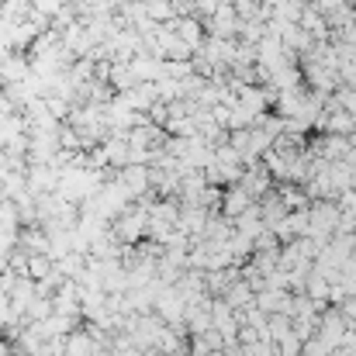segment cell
Masks as SVG:
<instances>
[{
    "instance_id": "cell-1",
    "label": "cell",
    "mask_w": 356,
    "mask_h": 356,
    "mask_svg": "<svg viewBox=\"0 0 356 356\" xmlns=\"http://www.w3.org/2000/svg\"><path fill=\"white\" fill-rule=\"evenodd\" d=\"M273 346H277V356H301V346H305V339H301V336H298V332L291 329V332H287V336H280V339H277Z\"/></svg>"
},
{
    "instance_id": "cell-2",
    "label": "cell",
    "mask_w": 356,
    "mask_h": 356,
    "mask_svg": "<svg viewBox=\"0 0 356 356\" xmlns=\"http://www.w3.org/2000/svg\"><path fill=\"white\" fill-rule=\"evenodd\" d=\"M252 305V287L249 284H236L229 291V308H249Z\"/></svg>"
},
{
    "instance_id": "cell-3",
    "label": "cell",
    "mask_w": 356,
    "mask_h": 356,
    "mask_svg": "<svg viewBox=\"0 0 356 356\" xmlns=\"http://www.w3.org/2000/svg\"><path fill=\"white\" fill-rule=\"evenodd\" d=\"M332 229V208H318V215H315V236L318 232H329Z\"/></svg>"
}]
</instances>
